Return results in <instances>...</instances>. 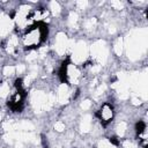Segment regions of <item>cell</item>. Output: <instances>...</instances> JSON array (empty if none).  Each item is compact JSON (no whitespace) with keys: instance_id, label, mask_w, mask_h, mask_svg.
Here are the masks:
<instances>
[{"instance_id":"cell-7","label":"cell","mask_w":148,"mask_h":148,"mask_svg":"<svg viewBox=\"0 0 148 148\" xmlns=\"http://www.w3.org/2000/svg\"><path fill=\"white\" fill-rule=\"evenodd\" d=\"M42 145H43V148H49V142L44 134H42Z\"/></svg>"},{"instance_id":"cell-1","label":"cell","mask_w":148,"mask_h":148,"mask_svg":"<svg viewBox=\"0 0 148 148\" xmlns=\"http://www.w3.org/2000/svg\"><path fill=\"white\" fill-rule=\"evenodd\" d=\"M49 35V25L43 21H37L32 25H29L23 36V43L27 50L37 49L44 43Z\"/></svg>"},{"instance_id":"cell-5","label":"cell","mask_w":148,"mask_h":148,"mask_svg":"<svg viewBox=\"0 0 148 148\" xmlns=\"http://www.w3.org/2000/svg\"><path fill=\"white\" fill-rule=\"evenodd\" d=\"M146 131V123L142 121V120H139L136 124H135V133L138 136H140L142 133H145Z\"/></svg>"},{"instance_id":"cell-2","label":"cell","mask_w":148,"mask_h":148,"mask_svg":"<svg viewBox=\"0 0 148 148\" xmlns=\"http://www.w3.org/2000/svg\"><path fill=\"white\" fill-rule=\"evenodd\" d=\"M16 92L8 99L7 105L13 112H22L23 110V101L27 97V92L23 88L22 79H16L14 82Z\"/></svg>"},{"instance_id":"cell-3","label":"cell","mask_w":148,"mask_h":148,"mask_svg":"<svg viewBox=\"0 0 148 148\" xmlns=\"http://www.w3.org/2000/svg\"><path fill=\"white\" fill-rule=\"evenodd\" d=\"M113 114H114L113 106L109 102L103 103V105L101 106V109L96 112V117L101 120V123H102L103 126H106L110 121H112Z\"/></svg>"},{"instance_id":"cell-4","label":"cell","mask_w":148,"mask_h":148,"mask_svg":"<svg viewBox=\"0 0 148 148\" xmlns=\"http://www.w3.org/2000/svg\"><path fill=\"white\" fill-rule=\"evenodd\" d=\"M71 65V60L67 58L66 60L62 61L59 71H58V77L61 83H68V74H67V68Z\"/></svg>"},{"instance_id":"cell-6","label":"cell","mask_w":148,"mask_h":148,"mask_svg":"<svg viewBox=\"0 0 148 148\" xmlns=\"http://www.w3.org/2000/svg\"><path fill=\"white\" fill-rule=\"evenodd\" d=\"M109 141H110L112 145H114V146H118V145H119V140H118L116 136H110V138H109Z\"/></svg>"}]
</instances>
